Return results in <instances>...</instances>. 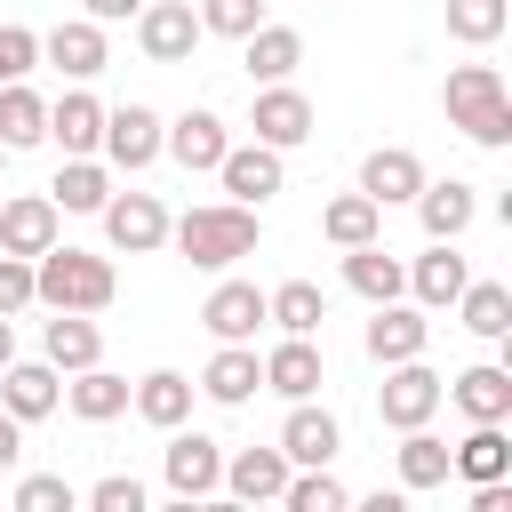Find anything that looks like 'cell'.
<instances>
[{"instance_id":"1","label":"cell","mask_w":512,"mask_h":512,"mask_svg":"<svg viewBox=\"0 0 512 512\" xmlns=\"http://www.w3.org/2000/svg\"><path fill=\"white\" fill-rule=\"evenodd\" d=\"M112 296H120L112 256H88V248H40L32 256V304H48V312H104Z\"/></svg>"},{"instance_id":"2","label":"cell","mask_w":512,"mask_h":512,"mask_svg":"<svg viewBox=\"0 0 512 512\" xmlns=\"http://www.w3.org/2000/svg\"><path fill=\"white\" fill-rule=\"evenodd\" d=\"M168 240L200 264V272H224V264H240V256H256V208H240V200H208V208H184L176 224H168Z\"/></svg>"},{"instance_id":"3","label":"cell","mask_w":512,"mask_h":512,"mask_svg":"<svg viewBox=\"0 0 512 512\" xmlns=\"http://www.w3.org/2000/svg\"><path fill=\"white\" fill-rule=\"evenodd\" d=\"M440 104H448V120H456L472 144H488V152L512 144V96H504V72H496V64H456L448 88H440Z\"/></svg>"},{"instance_id":"4","label":"cell","mask_w":512,"mask_h":512,"mask_svg":"<svg viewBox=\"0 0 512 512\" xmlns=\"http://www.w3.org/2000/svg\"><path fill=\"white\" fill-rule=\"evenodd\" d=\"M160 480H168V496H176V504H200V496H216V488H224V448H216L208 432H176V424H168Z\"/></svg>"},{"instance_id":"5","label":"cell","mask_w":512,"mask_h":512,"mask_svg":"<svg viewBox=\"0 0 512 512\" xmlns=\"http://www.w3.org/2000/svg\"><path fill=\"white\" fill-rule=\"evenodd\" d=\"M376 416H384L392 432H408V424H432V416H440V376L424 368V352L384 368V384H376Z\"/></svg>"},{"instance_id":"6","label":"cell","mask_w":512,"mask_h":512,"mask_svg":"<svg viewBox=\"0 0 512 512\" xmlns=\"http://www.w3.org/2000/svg\"><path fill=\"white\" fill-rule=\"evenodd\" d=\"M200 40H208V32H200L192 0H144V8H136V48H144L152 64H192Z\"/></svg>"},{"instance_id":"7","label":"cell","mask_w":512,"mask_h":512,"mask_svg":"<svg viewBox=\"0 0 512 512\" xmlns=\"http://www.w3.org/2000/svg\"><path fill=\"white\" fill-rule=\"evenodd\" d=\"M96 216H104V240H112L120 256H152V248L168 240V208H160L152 192H112Z\"/></svg>"},{"instance_id":"8","label":"cell","mask_w":512,"mask_h":512,"mask_svg":"<svg viewBox=\"0 0 512 512\" xmlns=\"http://www.w3.org/2000/svg\"><path fill=\"white\" fill-rule=\"evenodd\" d=\"M248 128H256V144L288 152V144H304V136H312V96H304V88H288V80H264V88H256Z\"/></svg>"},{"instance_id":"9","label":"cell","mask_w":512,"mask_h":512,"mask_svg":"<svg viewBox=\"0 0 512 512\" xmlns=\"http://www.w3.org/2000/svg\"><path fill=\"white\" fill-rule=\"evenodd\" d=\"M216 176H224V192L240 200V208H264L280 184H288V168H280V152L272 144H224V160H216Z\"/></svg>"},{"instance_id":"10","label":"cell","mask_w":512,"mask_h":512,"mask_svg":"<svg viewBox=\"0 0 512 512\" xmlns=\"http://www.w3.org/2000/svg\"><path fill=\"white\" fill-rule=\"evenodd\" d=\"M112 168H152L160 160V112L152 104H120V112H104V144H96Z\"/></svg>"},{"instance_id":"11","label":"cell","mask_w":512,"mask_h":512,"mask_svg":"<svg viewBox=\"0 0 512 512\" xmlns=\"http://www.w3.org/2000/svg\"><path fill=\"white\" fill-rule=\"evenodd\" d=\"M200 320H208L216 344H248V336L264 328V288H256V280H216L208 304H200Z\"/></svg>"},{"instance_id":"12","label":"cell","mask_w":512,"mask_h":512,"mask_svg":"<svg viewBox=\"0 0 512 512\" xmlns=\"http://www.w3.org/2000/svg\"><path fill=\"white\" fill-rule=\"evenodd\" d=\"M432 344V320H424V304H376V320H368V360L376 368H392V360H416Z\"/></svg>"},{"instance_id":"13","label":"cell","mask_w":512,"mask_h":512,"mask_svg":"<svg viewBox=\"0 0 512 512\" xmlns=\"http://www.w3.org/2000/svg\"><path fill=\"white\" fill-rule=\"evenodd\" d=\"M440 400H456L464 424H504V416H512V368L480 360V368H464L456 384H440Z\"/></svg>"},{"instance_id":"14","label":"cell","mask_w":512,"mask_h":512,"mask_svg":"<svg viewBox=\"0 0 512 512\" xmlns=\"http://www.w3.org/2000/svg\"><path fill=\"white\" fill-rule=\"evenodd\" d=\"M56 224H64V208H56L48 192H16V200H0V248H8V256H40V248H56Z\"/></svg>"},{"instance_id":"15","label":"cell","mask_w":512,"mask_h":512,"mask_svg":"<svg viewBox=\"0 0 512 512\" xmlns=\"http://www.w3.org/2000/svg\"><path fill=\"white\" fill-rule=\"evenodd\" d=\"M40 56H48L64 80H96V72L112 64V56H104V24H96V16H64V24L40 40Z\"/></svg>"},{"instance_id":"16","label":"cell","mask_w":512,"mask_h":512,"mask_svg":"<svg viewBox=\"0 0 512 512\" xmlns=\"http://www.w3.org/2000/svg\"><path fill=\"white\" fill-rule=\"evenodd\" d=\"M320 376H328V360H320L312 336H280V344L264 352V392H280V400H312Z\"/></svg>"},{"instance_id":"17","label":"cell","mask_w":512,"mask_h":512,"mask_svg":"<svg viewBox=\"0 0 512 512\" xmlns=\"http://www.w3.org/2000/svg\"><path fill=\"white\" fill-rule=\"evenodd\" d=\"M192 392H208L216 408H248L256 392H264V360L248 352V344H216V360L200 368V384Z\"/></svg>"},{"instance_id":"18","label":"cell","mask_w":512,"mask_h":512,"mask_svg":"<svg viewBox=\"0 0 512 512\" xmlns=\"http://www.w3.org/2000/svg\"><path fill=\"white\" fill-rule=\"evenodd\" d=\"M56 400H64V384H56V368H48V360H8V368H0V408H8L16 424L56 416Z\"/></svg>"},{"instance_id":"19","label":"cell","mask_w":512,"mask_h":512,"mask_svg":"<svg viewBox=\"0 0 512 512\" xmlns=\"http://www.w3.org/2000/svg\"><path fill=\"white\" fill-rule=\"evenodd\" d=\"M336 448H344V424H336L328 408L296 400L288 424H280V456H288V464H336Z\"/></svg>"},{"instance_id":"20","label":"cell","mask_w":512,"mask_h":512,"mask_svg":"<svg viewBox=\"0 0 512 512\" xmlns=\"http://www.w3.org/2000/svg\"><path fill=\"white\" fill-rule=\"evenodd\" d=\"M288 456H280V440L272 448H240V456H224V488L240 496V504H280V488H288Z\"/></svg>"},{"instance_id":"21","label":"cell","mask_w":512,"mask_h":512,"mask_svg":"<svg viewBox=\"0 0 512 512\" xmlns=\"http://www.w3.org/2000/svg\"><path fill=\"white\" fill-rule=\"evenodd\" d=\"M224 120L216 112H184L176 128H160V152H176V168H192V176H216V160H224Z\"/></svg>"},{"instance_id":"22","label":"cell","mask_w":512,"mask_h":512,"mask_svg":"<svg viewBox=\"0 0 512 512\" xmlns=\"http://www.w3.org/2000/svg\"><path fill=\"white\" fill-rule=\"evenodd\" d=\"M416 184H424V160H416L408 144H376V152L360 160V192H368L376 208H392V200H416Z\"/></svg>"},{"instance_id":"23","label":"cell","mask_w":512,"mask_h":512,"mask_svg":"<svg viewBox=\"0 0 512 512\" xmlns=\"http://www.w3.org/2000/svg\"><path fill=\"white\" fill-rule=\"evenodd\" d=\"M344 288L368 296V304H392V296L408 288V264H400L384 240H360V248H344Z\"/></svg>"},{"instance_id":"24","label":"cell","mask_w":512,"mask_h":512,"mask_svg":"<svg viewBox=\"0 0 512 512\" xmlns=\"http://www.w3.org/2000/svg\"><path fill=\"white\" fill-rule=\"evenodd\" d=\"M40 360H48L56 376H72V368L104 360V328H96L88 312H56V320L40 328Z\"/></svg>"},{"instance_id":"25","label":"cell","mask_w":512,"mask_h":512,"mask_svg":"<svg viewBox=\"0 0 512 512\" xmlns=\"http://www.w3.org/2000/svg\"><path fill=\"white\" fill-rule=\"evenodd\" d=\"M240 64H248L256 88H264V80H288V72L304 64V32H296V24H256V32L240 40Z\"/></svg>"},{"instance_id":"26","label":"cell","mask_w":512,"mask_h":512,"mask_svg":"<svg viewBox=\"0 0 512 512\" xmlns=\"http://www.w3.org/2000/svg\"><path fill=\"white\" fill-rule=\"evenodd\" d=\"M416 216H424V240H456V232H472V216H480V200H472V184H416Z\"/></svg>"},{"instance_id":"27","label":"cell","mask_w":512,"mask_h":512,"mask_svg":"<svg viewBox=\"0 0 512 512\" xmlns=\"http://www.w3.org/2000/svg\"><path fill=\"white\" fill-rule=\"evenodd\" d=\"M472 280V264L456 256V240H432L416 264H408V288H416V304L424 312H440V304H456V288Z\"/></svg>"},{"instance_id":"28","label":"cell","mask_w":512,"mask_h":512,"mask_svg":"<svg viewBox=\"0 0 512 512\" xmlns=\"http://www.w3.org/2000/svg\"><path fill=\"white\" fill-rule=\"evenodd\" d=\"M64 400H72L80 424H112V416H128V376H112L104 360H88V368H72Z\"/></svg>"},{"instance_id":"29","label":"cell","mask_w":512,"mask_h":512,"mask_svg":"<svg viewBox=\"0 0 512 512\" xmlns=\"http://www.w3.org/2000/svg\"><path fill=\"white\" fill-rule=\"evenodd\" d=\"M448 472L456 480H512V440H504V424H472L456 448H448Z\"/></svg>"},{"instance_id":"30","label":"cell","mask_w":512,"mask_h":512,"mask_svg":"<svg viewBox=\"0 0 512 512\" xmlns=\"http://www.w3.org/2000/svg\"><path fill=\"white\" fill-rule=\"evenodd\" d=\"M48 200H56L64 216H96V208L112 200V176L96 168V152H64V168H56V184H48Z\"/></svg>"},{"instance_id":"31","label":"cell","mask_w":512,"mask_h":512,"mask_svg":"<svg viewBox=\"0 0 512 512\" xmlns=\"http://www.w3.org/2000/svg\"><path fill=\"white\" fill-rule=\"evenodd\" d=\"M128 408H136L144 424H160V432H168V424H184V416H192V376L152 368V376H136V384H128Z\"/></svg>"},{"instance_id":"32","label":"cell","mask_w":512,"mask_h":512,"mask_svg":"<svg viewBox=\"0 0 512 512\" xmlns=\"http://www.w3.org/2000/svg\"><path fill=\"white\" fill-rule=\"evenodd\" d=\"M48 136H56L64 152H96V144H104V104H96L88 88L56 96V104H48Z\"/></svg>"},{"instance_id":"33","label":"cell","mask_w":512,"mask_h":512,"mask_svg":"<svg viewBox=\"0 0 512 512\" xmlns=\"http://www.w3.org/2000/svg\"><path fill=\"white\" fill-rule=\"evenodd\" d=\"M264 320H272L280 336H320V320H328V296H320L312 280H280V288L264 296Z\"/></svg>"},{"instance_id":"34","label":"cell","mask_w":512,"mask_h":512,"mask_svg":"<svg viewBox=\"0 0 512 512\" xmlns=\"http://www.w3.org/2000/svg\"><path fill=\"white\" fill-rule=\"evenodd\" d=\"M456 312H464V328L488 336V344L512 336V288H504V280H464V288H456Z\"/></svg>"},{"instance_id":"35","label":"cell","mask_w":512,"mask_h":512,"mask_svg":"<svg viewBox=\"0 0 512 512\" xmlns=\"http://www.w3.org/2000/svg\"><path fill=\"white\" fill-rule=\"evenodd\" d=\"M440 480H448V440L424 432V424H408V432H400V488L424 496V488H440Z\"/></svg>"},{"instance_id":"36","label":"cell","mask_w":512,"mask_h":512,"mask_svg":"<svg viewBox=\"0 0 512 512\" xmlns=\"http://www.w3.org/2000/svg\"><path fill=\"white\" fill-rule=\"evenodd\" d=\"M320 232H328L336 248H360V240H376V232H384V208H376L368 192H336V200L320 208Z\"/></svg>"},{"instance_id":"37","label":"cell","mask_w":512,"mask_h":512,"mask_svg":"<svg viewBox=\"0 0 512 512\" xmlns=\"http://www.w3.org/2000/svg\"><path fill=\"white\" fill-rule=\"evenodd\" d=\"M40 136H48V104H40L24 80H8V88H0V144H8V152H32Z\"/></svg>"},{"instance_id":"38","label":"cell","mask_w":512,"mask_h":512,"mask_svg":"<svg viewBox=\"0 0 512 512\" xmlns=\"http://www.w3.org/2000/svg\"><path fill=\"white\" fill-rule=\"evenodd\" d=\"M280 504H288V512H344V504H352V488H344L328 464H296V472H288V488H280Z\"/></svg>"},{"instance_id":"39","label":"cell","mask_w":512,"mask_h":512,"mask_svg":"<svg viewBox=\"0 0 512 512\" xmlns=\"http://www.w3.org/2000/svg\"><path fill=\"white\" fill-rule=\"evenodd\" d=\"M504 24H512V0H448V40H464V48L504 40Z\"/></svg>"},{"instance_id":"40","label":"cell","mask_w":512,"mask_h":512,"mask_svg":"<svg viewBox=\"0 0 512 512\" xmlns=\"http://www.w3.org/2000/svg\"><path fill=\"white\" fill-rule=\"evenodd\" d=\"M192 16H200V32H224V40H248V32L264 24V0H200Z\"/></svg>"},{"instance_id":"41","label":"cell","mask_w":512,"mask_h":512,"mask_svg":"<svg viewBox=\"0 0 512 512\" xmlns=\"http://www.w3.org/2000/svg\"><path fill=\"white\" fill-rule=\"evenodd\" d=\"M80 504V488L64 480V472H32V480H16V512H72Z\"/></svg>"},{"instance_id":"42","label":"cell","mask_w":512,"mask_h":512,"mask_svg":"<svg viewBox=\"0 0 512 512\" xmlns=\"http://www.w3.org/2000/svg\"><path fill=\"white\" fill-rule=\"evenodd\" d=\"M80 504H88V512H144V480H136V472H104Z\"/></svg>"},{"instance_id":"43","label":"cell","mask_w":512,"mask_h":512,"mask_svg":"<svg viewBox=\"0 0 512 512\" xmlns=\"http://www.w3.org/2000/svg\"><path fill=\"white\" fill-rule=\"evenodd\" d=\"M40 64V32H24V24H0V88L8 80H24Z\"/></svg>"},{"instance_id":"44","label":"cell","mask_w":512,"mask_h":512,"mask_svg":"<svg viewBox=\"0 0 512 512\" xmlns=\"http://www.w3.org/2000/svg\"><path fill=\"white\" fill-rule=\"evenodd\" d=\"M24 304H32V256L0 248V312H24Z\"/></svg>"},{"instance_id":"45","label":"cell","mask_w":512,"mask_h":512,"mask_svg":"<svg viewBox=\"0 0 512 512\" xmlns=\"http://www.w3.org/2000/svg\"><path fill=\"white\" fill-rule=\"evenodd\" d=\"M144 0H80V16H96V24H120V16H136Z\"/></svg>"},{"instance_id":"46","label":"cell","mask_w":512,"mask_h":512,"mask_svg":"<svg viewBox=\"0 0 512 512\" xmlns=\"http://www.w3.org/2000/svg\"><path fill=\"white\" fill-rule=\"evenodd\" d=\"M16 456H24V424H16V416H8V408H0V472H8V464H16Z\"/></svg>"},{"instance_id":"47","label":"cell","mask_w":512,"mask_h":512,"mask_svg":"<svg viewBox=\"0 0 512 512\" xmlns=\"http://www.w3.org/2000/svg\"><path fill=\"white\" fill-rule=\"evenodd\" d=\"M16 360V328H8V312H0V368Z\"/></svg>"},{"instance_id":"48","label":"cell","mask_w":512,"mask_h":512,"mask_svg":"<svg viewBox=\"0 0 512 512\" xmlns=\"http://www.w3.org/2000/svg\"><path fill=\"white\" fill-rule=\"evenodd\" d=\"M0 168H8V144H0Z\"/></svg>"}]
</instances>
